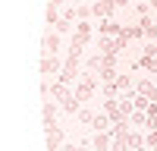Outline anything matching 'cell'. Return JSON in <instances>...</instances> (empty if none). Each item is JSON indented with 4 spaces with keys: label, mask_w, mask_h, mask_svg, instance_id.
Wrapping results in <instances>:
<instances>
[{
    "label": "cell",
    "mask_w": 157,
    "mask_h": 151,
    "mask_svg": "<svg viewBox=\"0 0 157 151\" xmlns=\"http://www.w3.org/2000/svg\"><path fill=\"white\" fill-rule=\"evenodd\" d=\"M78 63H82V54L69 50V54H66V60H63V69H60V76H57V82H63V85L75 82V79H78Z\"/></svg>",
    "instance_id": "obj_1"
},
{
    "label": "cell",
    "mask_w": 157,
    "mask_h": 151,
    "mask_svg": "<svg viewBox=\"0 0 157 151\" xmlns=\"http://www.w3.org/2000/svg\"><path fill=\"white\" fill-rule=\"evenodd\" d=\"M98 85H101V76L82 72V76H78V85H75V98H78V101H88L91 95L98 91Z\"/></svg>",
    "instance_id": "obj_2"
},
{
    "label": "cell",
    "mask_w": 157,
    "mask_h": 151,
    "mask_svg": "<svg viewBox=\"0 0 157 151\" xmlns=\"http://www.w3.org/2000/svg\"><path fill=\"white\" fill-rule=\"evenodd\" d=\"M88 41H91V25H88V22H78V25H75V35H72V41H69V50L82 54Z\"/></svg>",
    "instance_id": "obj_3"
},
{
    "label": "cell",
    "mask_w": 157,
    "mask_h": 151,
    "mask_svg": "<svg viewBox=\"0 0 157 151\" xmlns=\"http://www.w3.org/2000/svg\"><path fill=\"white\" fill-rule=\"evenodd\" d=\"M60 69H63V60L57 54H44L41 57V76H57Z\"/></svg>",
    "instance_id": "obj_4"
},
{
    "label": "cell",
    "mask_w": 157,
    "mask_h": 151,
    "mask_svg": "<svg viewBox=\"0 0 157 151\" xmlns=\"http://www.w3.org/2000/svg\"><path fill=\"white\" fill-rule=\"evenodd\" d=\"M63 138H66V135H63V126H47V151H60V145H63Z\"/></svg>",
    "instance_id": "obj_5"
},
{
    "label": "cell",
    "mask_w": 157,
    "mask_h": 151,
    "mask_svg": "<svg viewBox=\"0 0 157 151\" xmlns=\"http://www.w3.org/2000/svg\"><path fill=\"white\" fill-rule=\"evenodd\" d=\"M91 148L94 151H113V132H94V138H91Z\"/></svg>",
    "instance_id": "obj_6"
},
{
    "label": "cell",
    "mask_w": 157,
    "mask_h": 151,
    "mask_svg": "<svg viewBox=\"0 0 157 151\" xmlns=\"http://www.w3.org/2000/svg\"><path fill=\"white\" fill-rule=\"evenodd\" d=\"M113 10H116L113 0H98V3H91V13H94L98 19H110V16H113Z\"/></svg>",
    "instance_id": "obj_7"
},
{
    "label": "cell",
    "mask_w": 157,
    "mask_h": 151,
    "mask_svg": "<svg viewBox=\"0 0 157 151\" xmlns=\"http://www.w3.org/2000/svg\"><path fill=\"white\" fill-rule=\"evenodd\" d=\"M135 91L145 95V98H151V101H157V85H154L151 79H138V82H135Z\"/></svg>",
    "instance_id": "obj_8"
},
{
    "label": "cell",
    "mask_w": 157,
    "mask_h": 151,
    "mask_svg": "<svg viewBox=\"0 0 157 151\" xmlns=\"http://www.w3.org/2000/svg\"><path fill=\"white\" fill-rule=\"evenodd\" d=\"M132 69H148V72H154V76H157V57H148V54H141V57L132 63Z\"/></svg>",
    "instance_id": "obj_9"
},
{
    "label": "cell",
    "mask_w": 157,
    "mask_h": 151,
    "mask_svg": "<svg viewBox=\"0 0 157 151\" xmlns=\"http://www.w3.org/2000/svg\"><path fill=\"white\" fill-rule=\"evenodd\" d=\"M41 47H44V54H57V50H60V32H54V35H44Z\"/></svg>",
    "instance_id": "obj_10"
},
{
    "label": "cell",
    "mask_w": 157,
    "mask_h": 151,
    "mask_svg": "<svg viewBox=\"0 0 157 151\" xmlns=\"http://www.w3.org/2000/svg\"><path fill=\"white\" fill-rule=\"evenodd\" d=\"M120 32H123V25L116 22V19H104V22H101V35H110V38H116Z\"/></svg>",
    "instance_id": "obj_11"
},
{
    "label": "cell",
    "mask_w": 157,
    "mask_h": 151,
    "mask_svg": "<svg viewBox=\"0 0 157 151\" xmlns=\"http://www.w3.org/2000/svg\"><path fill=\"white\" fill-rule=\"evenodd\" d=\"M110 126H113V120L107 117V113H98V117H94V123H91V129H94V132H107Z\"/></svg>",
    "instance_id": "obj_12"
},
{
    "label": "cell",
    "mask_w": 157,
    "mask_h": 151,
    "mask_svg": "<svg viewBox=\"0 0 157 151\" xmlns=\"http://www.w3.org/2000/svg\"><path fill=\"white\" fill-rule=\"evenodd\" d=\"M54 120H57V104L44 98V129H47V126H54Z\"/></svg>",
    "instance_id": "obj_13"
},
{
    "label": "cell",
    "mask_w": 157,
    "mask_h": 151,
    "mask_svg": "<svg viewBox=\"0 0 157 151\" xmlns=\"http://www.w3.org/2000/svg\"><path fill=\"white\" fill-rule=\"evenodd\" d=\"M120 38H126V41H132V38H145V32H141V25H123Z\"/></svg>",
    "instance_id": "obj_14"
},
{
    "label": "cell",
    "mask_w": 157,
    "mask_h": 151,
    "mask_svg": "<svg viewBox=\"0 0 157 151\" xmlns=\"http://www.w3.org/2000/svg\"><path fill=\"white\" fill-rule=\"evenodd\" d=\"M129 148H132V151H145L148 148L145 135H141V132H129Z\"/></svg>",
    "instance_id": "obj_15"
},
{
    "label": "cell",
    "mask_w": 157,
    "mask_h": 151,
    "mask_svg": "<svg viewBox=\"0 0 157 151\" xmlns=\"http://www.w3.org/2000/svg\"><path fill=\"white\" fill-rule=\"evenodd\" d=\"M141 32H145V38H151V41H154V38H157V22H151L148 16H141Z\"/></svg>",
    "instance_id": "obj_16"
},
{
    "label": "cell",
    "mask_w": 157,
    "mask_h": 151,
    "mask_svg": "<svg viewBox=\"0 0 157 151\" xmlns=\"http://www.w3.org/2000/svg\"><path fill=\"white\" fill-rule=\"evenodd\" d=\"M75 117H78V123H85V126H91V123H94V117H98V113H94V110H88V107H82V110L75 113Z\"/></svg>",
    "instance_id": "obj_17"
},
{
    "label": "cell",
    "mask_w": 157,
    "mask_h": 151,
    "mask_svg": "<svg viewBox=\"0 0 157 151\" xmlns=\"http://www.w3.org/2000/svg\"><path fill=\"white\" fill-rule=\"evenodd\" d=\"M129 123L132 126H148V110H135L132 117H129Z\"/></svg>",
    "instance_id": "obj_18"
},
{
    "label": "cell",
    "mask_w": 157,
    "mask_h": 151,
    "mask_svg": "<svg viewBox=\"0 0 157 151\" xmlns=\"http://www.w3.org/2000/svg\"><path fill=\"white\" fill-rule=\"evenodd\" d=\"M116 88H120V91H135V85H132L129 76H116Z\"/></svg>",
    "instance_id": "obj_19"
},
{
    "label": "cell",
    "mask_w": 157,
    "mask_h": 151,
    "mask_svg": "<svg viewBox=\"0 0 157 151\" xmlns=\"http://www.w3.org/2000/svg\"><path fill=\"white\" fill-rule=\"evenodd\" d=\"M75 16H78V22H88V16H94V13H91L88 3H82V6H75Z\"/></svg>",
    "instance_id": "obj_20"
},
{
    "label": "cell",
    "mask_w": 157,
    "mask_h": 151,
    "mask_svg": "<svg viewBox=\"0 0 157 151\" xmlns=\"http://www.w3.org/2000/svg\"><path fill=\"white\" fill-rule=\"evenodd\" d=\"M60 16H63L60 6H47V25H57V22H60Z\"/></svg>",
    "instance_id": "obj_21"
},
{
    "label": "cell",
    "mask_w": 157,
    "mask_h": 151,
    "mask_svg": "<svg viewBox=\"0 0 157 151\" xmlns=\"http://www.w3.org/2000/svg\"><path fill=\"white\" fill-rule=\"evenodd\" d=\"M145 142H148V148H154V151H157V129H148Z\"/></svg>",
    "instance_id": "obj_22"
},
{
    "label": "cell",
    "mask_w": 157,
    "mask_h": 151,
    "mask_svg": "<svg viewBox=\"0 0 157 151\" xmlns=\"http://www.w3.org/2000/svg\"><path fill=\"white\" fill-rule=\"evenodd\" d=\"M135 10H138V16H148V10H151V6H148V3H145V0H141V3H138V6H135Z\"/></svg>",
    "instance_id": "obj_23"
},
{
    "label": "cell",
    "mask_w": 157,
    "mask_h": 151,
    "mask_svg": "<svg viewBox=\"0 0 157 151\" xmlns=\"http://www.w3.org/2000/svg\"><path fill=\"white\" fill-rule=\"evenodd\" d=\"M60 3H63V0H50V3H47V6H60Z\"/></svg>",
    "instance_id": "obj_24"
},
{
    "label": "cell",
    "mask_w": 157,
    "mask_h": 151,
    "mask_svg": "<svg viewBox=\"0 0 157 151\" xmlns=\"http://www.w3.org/2000/svg\"><path fill=\"white\" fill-rule=\"evenodd\" d=\"M82 3H85V0H72V6H82Z\"/></svg>",
    "instance_id": "obj_25"
},
{
    "label": "cell",
    "mask_w": 157,
    "mask_h": 151,
    "mask_svg": "<svg viewBox=\"0 0 157 151\" xmlns=\"http://www.w3.org/2000/svg\"><path fill=\"white\" fill-rule=\"evenodd\" d=\"M151 6H154V10H157V0H151Z\"/></svg>",
    "instance_id": "obj_26"
}]
</instances>
